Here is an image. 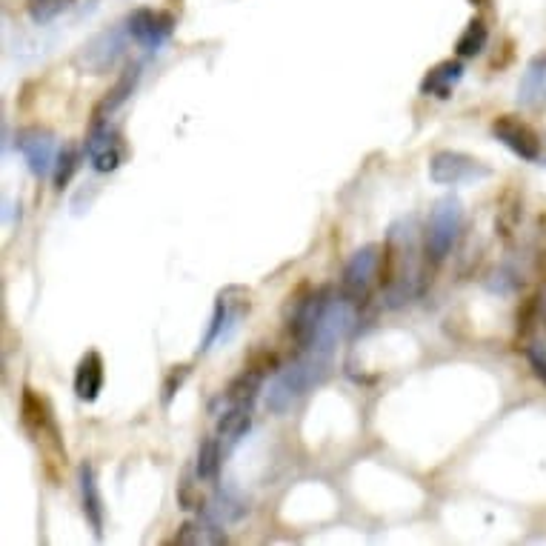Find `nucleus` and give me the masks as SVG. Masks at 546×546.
<instances>
[{"instance_id": "4be33fe9", "label": "nucleus", "mask_w": 546, "mask_h": 546, "mask_svg": "<svg viewBox=\"0 0 546 546\" xmlns=\"http://www.w3.org/2000/svg\"><path fill=\"white\" fill-rule=\"evenodd\" d=\"M72 3L75 0H26V12L38 26H46V23L58 21L66 9H72Z\"/></svg>"}, {"instance_id": "f03ea898", "label": "nucleus", "mask_w": 546, "mask_h": 546, "mask_svg": "<svg viewBox=\"0 0 546 546\" xmlns=\"http://www.w3.org/2000/svg\"><path fill=\"white\" fill-rule=\"evenodd\" d=\"M332 372V355L304 349L292 364L272 372V381L266 389V409L272 415H284L286 409L298 404L315 386H321Z\"/></svg>"}, {"instance_id": "1a4fd4ad", "label": "nucleus", "mask_w": 546, "mask_h": 546, "mask_svg": "<svg viewBox=\"0 0 546 546\" xmlns=\"http://www.w3.org/2000/svg\"><path fill=\"white\" fill-rule=\"evenodd\" d=\"M83 152H86V158L92 163V169L101 172V175H109V172L121 169V163L126 161V146H123L121 132L112 129L109 121L89 123Z\"/></svg>"}, {"instance_id": "39448f33", "label": "nucleus", "mask_w": 546, "mask_h": 546, "mask_svg": "<svg viewBox=\"0 0 546 546\" xmlns=\"http://www.w3.org/2000/svg\"><path fill=\"white\" fill-rule=\"evenodd\" d=\"M132 41L129 32H126V23L121 26H112V29H103L95 38L83 43L81 52H78V69L86 75H106L112 72L126 55V43Z\"/></svg>"}, {"instance_id": "4468645a", "label": "nucleus", "mask_w": 546, "mask_h": 546, "mask_svg": "<svg viewBox=\"0 0 546 546\" xmlns=\"http://www.w3.org/2000/svg\"><path fill=\"white\" fill-rule=\"evenodd\" d=\"M78 484H81L83 518H86V524L92 526V535L101 541L106 506H103V495H101V486H98V472H95V466L81 464V469H78Z\"/></svg>"}, {"instance_id": "6e6552de", "label": "nucleus", "mask_w": 546, "mask_h": 546, "mask_svg": "<svg viewBox=\"0 0 546 546\" xmlns=\"http://www.w3.org/2000/svg\"><path fill=\"white\" fill-rule=\"evenodd\" d=\"M492 169L478 158L455 152V149H441L429 158V181L438 186H464V183L486 181Z\"/></svg>"}, {"instance_id": "20e7f679", "label": "nucleus", "mask_w": 546, "mask_h": 546, "mask_svg": "<svg viewBox=\"0 0 546 546\" xmlns=\"http://www.w3.org/2000/svg\"><path fill=\"white\" fill-rule=\"evenodd\" d=\"M252 309V301H249V292L243 286H226L218 292L215 298V309H212V321H209V329L203 335L201 349L198 352H209L218 344H226L232 341V335L241 329L243 318L249 315Z\"/></svg>"}, {"instance_id": "f8f14e48", "label": "nucleus", "mask_w": 546, "mask_h": 546, "mask_svg": "<svg viewBox=\"0 0 546 546\" xmlns=\"http://www.w3.org/2000/svg\"><path fill=\"white\" fill-rule=\"evenodd\" d=\"M15 146L23 155V161L29 166V172L35 178H43L52 172L55 166V158H58V141L49 129H41V126H26V129H18L15 135Z\"/></svg>"}, {"instance_id": "5701e85b", "label": "nucleus", "mask_w": 546, "mask_h": 546, "mask_svg": "<svg viewBox=\"0 0 546 546\" xmlns=\"http://www.w3.org/2000/svg\"><path fill=\"white\" fill-rule=\"evenodd\" d=\"M186 378H189V366H175V369L166 375V381H163V406L172 404V398L178 395V389H181Z\"/></svg>"}, {"instance_id": "f3484780", "label": "nucleus", "mask_w": 546, "mask_h": 546, "mask_svg": "<svg viewBox=\"0 0 546 546\" xmlns=\"http://www.w3.org/2000/svg\"><path fill=\"white\" fill-rule=\"evenodd\" d=\"M518 103L526 109H546V52L526 63V72L518 83Z\"/></svg>"}, {"instance_id": "9d476101", "label": "nucleus", "mask_w": 546, "mask_h": 546, "mask_svg": "<svg viewBox=\"0 0 546 546\" xmlns=\"http://www.w3.org/2000/svg\"><path fill=\"white\" fill-rule=\"evenodd\" d=\"M126 32L129 38L138 43L146 52L161 49L163 43L172 38L175 32V15L163 12V9H152V6H138L129 12L126 18Z\"/></svg>"}, {"instance_id": "7ed1b4c3", "label": "nucleus", "mask_w": 546, "mask_h": 546, "mask_svg": "<svg viewBox=\"0 0 546 546\" xmlns=\"http://www.w3.org/2000/svg\"><path fill=\"white\" fill-rule=\"evenodd\" d=\"M464 229V203L455 195H446L429 209V221L424 229V255L426 266L438 269L455 249L458 235Z\"/></svg>"}, {"instance_id": "0eeeda50", "label": "nucleus", "mask_w": 546, "mask_h": 546, "mask_svg": "<svg viewBox=\"0 0 546 546\" xmlns=\"http://www.w3.org/2000/svg\"><path fill=\"white\" fill-rule=\"evenodd\" d=\"M21 424L23 429L35 438V444H41L46 452H58L66 458V449L61 441V429L55 424V415H52V406L49 401L38 395L35 389H23L21 395Z\"/></svg>"}, {"instance_id": "ddd939ff", "label": "nucleus", "mask_w": 546, "mask_h": 546, "mask_svg": "<svg viewBox=\"0 0 546 546\" xmlns=\"http://www.w3.org/2000/svg\"><path fill=\"white\" fill-rule=\"evenodd\" d=\"M464 58H449V61L435 63L432 69H426V75L418 83V92L424 98H435V101H449L455 86L464 81Z\"/></svg>"}, {"instance_id": "2eb2a0df", "label": "nucleus", "mask_w": 546, "mask_h": 546, "mask_svg": "<svg viewBox=\"0 0 546 546\" xmlns=\"http://www.w3.org/2000/svg\"><path fill=\"white\" fill-rule=\"evenodd\" d=\"M103 381H106V366H103L101 352H86L78 366H75V398L83 404H95L101 398Z\"/></svg>"}, {"instance_id": "9b49d317", "label": "nucleus", "mask_w": 546, "mask_h": 546, "mask_svg": "<svg viewBox=\"0 0 546 546\" xmlns=\"http://www.w3.org/2000/svg\"><path fill=\"white\" fill-rule=\"evenodd\" d=\"M489 132H492V138L506 146L515 158H521L526 163H538L541 161V155H544V143H541V135L529 126L521 118H515V115H501V118H495L492 126H489Z\"/></svg>"}, {"instance_id": "f257e3e1", "label": "nucleus", "mask_w": 546, "mask_h": 546, "mask_svg": "<svg viewBox=\"0 0 546 546\" xmlns=\"http://www.w3.org/2000/svg\"><path fill=\"white\" fill-rule=\"evenodd\" d=\"M424 235L415 218H401L389 226L381 249V286L386 304L404 306L424 289Z\"/></svg>"}, {"instance_id": "6ab92c4d", "label": "nucleus", "mask_w": 546, "mask_h": 546, "mask_svg": "<svg viewBox=\"0 0 546 546\" xmlns=\"http://www.w3.org/2000/svg\"><path fill=\"white\" fill-rule=\"evenodd\" d=\"M223 455H226V449H223L218 435H212V438L203 441L201 449H198V461H195V478H198V484H215L218 481Z\"/></svg>"}, {"instance_id": "412c9836", "label": "nucleus", "mask_w": 546, "mask_h": 546, "mask_svg": "<svg viewBox=\"0 0 546 546\" xmlns=\"http://www.w3.org/2000/svg\"><path fill=\"white\" fill-rule=\"evenodd\" d=\"M81 166V152L75 146H61L58 149V158H55V166H52V181H55V189H66L69 181L75 178Z\"/></svg>"}, {"instance_id": "423d86ee", "label": "nucleus", "mask_w": 546, "mask_h": 546, "mask_svg": "<svg viewBox=\"0 0 546 546\" xmlns=\"http://www.w3.org/2000/svg\"><path fill=\"white\" fill-rule=\"evenodd\" d=\"M375 284H381V249L375 243H366L358 252H352V258L346 261L344 275H341V292L349 301L361 306L366 304Z\"/></svg>"}, {"instance_id": "aec40b11", "label": "nucleus", "mask_w": 546, "mask_h": 546, "mask_svg": "<svg viewBox=\"0 0 546 546\" xmlns=\"http://www.w3.org/2000/svg\"><path fill=\"white\" fill-rule=\"evenodd\" d=\"M486 43H489V26L484 23V18H472L464 26V32L458 35V41H455V55L464 58V61L466 58H478L486 49Z\"/></svg>"}, {"instance_id": "dca6fc26", "label": "nucleus", "mask_w": 546, "mask_h": 546, "mask_svg": "<svg viewBox=\"0 0 546 546\" xmlns=\"http://www.w3.org/2000/svg\"><path fill=\"white\" fill-rule=\"evenodd\" d=\"M226 541H229V538H226V532H223L221 521H215V518H209V515H198V518L186 521V524L175 532V538H172V544L181 546H223Z\"/></svg>"}, {"instance_id": "a211bd4d", "label": "nucleus", "mask_w": 546, "mask_h": 546, "mask_svg": "<svg viewBox=\"0 0 546 546\" xmlns=\"http://www.w3.org/2000/svg\"><path fill=\"white\" fill-rule=\"evenodd\" d=\"M138 78H141V66L126 69L121 78L115 81V86L103 95V101L95 106L92 121H109V118L121 109L123 103L129 101V95H132V92H135V86H138Z\"/></svg>"}]
</instances>
